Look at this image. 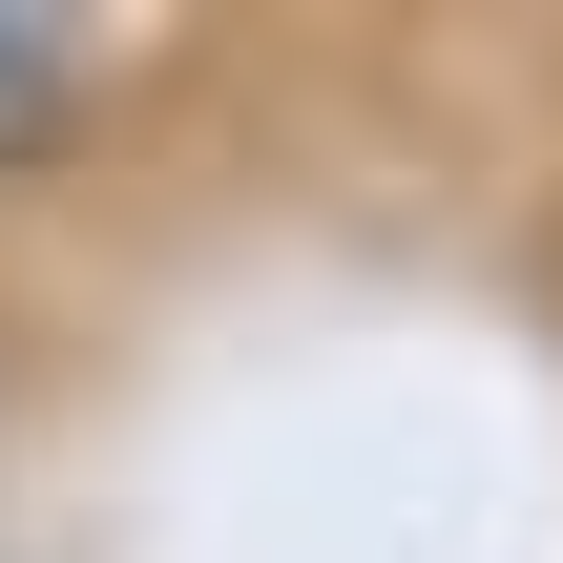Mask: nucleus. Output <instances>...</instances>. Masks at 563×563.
Listing matches in <instances>:
<instances>
[{
  "mask_svg": "<svg viewBox=\"0 0 563 563\" xmlns=\"http://www.w3.org/2000/svg\"><path fill=\"white\" fill-rule=\"evenodd\" d=\"M42 104H63V21H42V0H0V146H21Z\"/></svg>",
  "mask_w": 563,
  "mask_h": 563,
  "instance_id": "1",
  "label": "nucleus"
}]
</instances>
